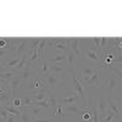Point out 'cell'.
<instances>
[{
	"instance_id": "cell-5",
	"label": "cell",
	"mask_w": 122,
	"mask_h": 122,
	"mask_svg": "<svg viewBox=\"0 0 122 122\" xmlns=\"http://www.w3.org/2000/svg\"><path fill=\"white\" fill-rule=\"evenodd\" d=\"M97 110H98V114H100V120L103 121L105 117H106V109H107V101L105 99L104 95H101L100 99L98 100V103H97Z\"/></svg>"
},
{
	"instance_id": "cell-35",
	"label": "cell",
	"mask_w": 122,
	"mask_h": 122,
	"mask_svg": "<svg viewBox=\"0 0 122 122\" xmlns=\"http://www.w3.org/2000/svg\"><path fill=\"white\" fill-rule=\"evenodd\" d=\"M0 71H1V72H4V71H6V68H5V66L1 64V61H0Z\"/></svg>"
},
{
	"instance_id": "cell-25",
	"label": "cell",
	"mask_w": 122,
	"mask_h": 122,
	"mask_svg": "<svg viewBox=\"0 0 122 122\" xmlns=\"http://www.w3.org/2000/svg\"><path fill=\"white\" fill-rule=\"evenodd\" d=\"M33 106H39V107H45V109H50V106L48 99L45 100H42V101H33Z\"/></svg>"
},
{
	"instance_id": "cell-29",
	"label": "cell",
	"mask_w": 122,
	"mask_h": 122,
	"mask_svg": "<svg viewBox=\"0 0 122 122\" xmlns=\"http://www.w3.org/2000/svg\"><path fill=\"white\" fill-rule=\"evenodd\" d=\"M21 105H22L21 98H14V99H12V106H15V107L20 109V107H21Z\"/></svg>"
},
{
	"instance_id": "cell-17",
	"label": "cell",
	"mask_w": 122,
	"mask_h": 122,
	"mask_svg": "<svg viewBox=\"0 0 122 122\" xmlns=\"http://www.w3.org/2000/svg\"><path fill=\"white\" fill-rule=\"evenodd\" d=\"M64 110L66 111V112H72V114H76V115H81V114H82V109H79L77 106V104L65 105L64 106Z\"/></svg>"
},
{
	"instance_id": "cell-9",
	"label": "cell",
	"mask_w": 122,
	"mask_h": 122,
	"mask_svg": "<svg viewBox=\"0 0 122 122\" xmlns=\"http://www.w3.org/2000/svg\"><path fill=\"white\" fill-rule=\"evenodd\" d=\"M79 95L78 94H73V95H71V97H67V98H60L57 101H59V104L61 106H65V105H72L75 103H77V101L79 100Z\"/></svg>"
},
{
	"instance_id": "cell-27",
	"label": "cell",
	"mask_w": 122,
	"mask_h": 122,
	"mask_svg": "<svg viewBox=\"0 0 122 122\" xmlns=\"http://www.w3.org/2000/svg\"><path fill=\"white\" fill-rule=\"evenodd\" d=\"M10 116V114L6 111V109L4 107V106H1L0 107V118H1L4 122H6V120H7V117Z\"/></svg>"
},
{
	"instance_id": "cell-20",
	"label": "cell",
	"mask_w": 122,
	"mask_h": 122,
	"mask_svg": "<svg viewBox=\"0 0 122 122\" xmlns=\"http://www.w3.org/2000/svg\"><path fill=\"white\" fill-rule=\"evenodd\" d=\"M21 59H22V57H15V59H11V60L6 61V64H5V68H6V71L14 68V67L20 62V61H21Z\"/></svg>"
},
{
	"instance_id": "cell-19",
	"label": "cell",
	"mask_w": 122,
	"mask_h": 122,
	"mask_svg": "<svg viewBox=\"0 0 122 122\" xmlns=\"http://www.w3.org/2000/svg\"><path fill=\"white\" fill-rule=\"evenodd\" d=\"M21 101H22L21 107H32L33 106V100H32L30 95H26V97L21 98Z\"/></svg>"
},
{
	"instance_id": "cell-10",
	"label": "cell",
	"mask_w": 122,
	"mask_h": 122,
	"mask_svg": "<svg viewBox=\"0 0 122 122\" xmlns=\"http://www.w3.org/2000/svg\"><path fill=\"white\" fill-rule=\"evenodd\" d=\"M100 73H101V68H97V71H95V73L92 76L87 82H84V83H82V86H83V88L84 87H87V88H90V87H93L98 81H99V78H100Z\"/></svg>"
},
{
	"instance_id": "cell-8",
	"label": "cell",
	"mask_w": 122,
	"mask_h": 122,
	"mask_svg": "<svg viewBox=\"0 0 122 122\" xmlns=\"http://www.w3.org/2000/svg\"><path fill=\"white\" fill-rule=\"evenodd\" d=\"M66 65H62L61 62H57V64H51V66L49 67V72L50 73H54L56 76H61L62 73L66 72Z\"/></svg>"
},
{
	"instance_id": "cell-34",
	"label": "cell",
	"mask_w": 122,
	"mask_h": 122,
	"mask_svg": "<svg viewBox=\"0 0 122 122\" xmlns=\"http://www.w3.org/2000/svg\"><path fill=\"white\" fill-rule=\"evenodd\" d=\"M17 118H18V117H16V116H14V115H10V116L7 117L6 122H16V121H17Z\"/></svg>"
},
{
	"instance_id": "cell-30",
	"label": "cell",
	"mask_w": 122,
	"mask_h": 122,
	"mask_svg": "<svg viewBox=\"0 0 122 122\" xmlns=\"http://www.w3.org/2000/svg\"><path fill=\"white\" fill-rule=\"evenodd\" d=\"M55 116L56 117H62L64 116V106H61L60 104H59V106L55 111Z\"/></svg>"
},
{
	"instance_id": "cell-16",
	"label": "cell",
	"mask_w": 122,
	"mask_h": 122,
	"mask_svg": "<svg viewBox=\"0 0 122 122\" xmlns=\"http://www.w3.org/2000/svg\"><path fill=\"white\" fill-rule=\"evenodd\" d=\"M40 38H33V39H29V44H28V55L33 53V50L38 49V45L40 44Z\"/></svg>"
},
{
	"instance_id": "cell-2",
	"label": "cell",
	"mask_w": 122,
	"mask_h": 122,
	"mask_svg": "<svg viewBox=\"0 0 122 122\" xmlns=\"http://www.w3.org/2000/svg\"><path fill=\"white\" fill-rule=\"evenodd\" d=\"M71 71V75H72V83H73V92L76 94L79 95V98L82 99L83 101V105L86 107V104H87V97H86V90L82 86V83L79 82V81L77 79L76 77V73H75V70H70Z\"/></svg>"
},
{
	"instance_id": "cell-31",
	"label": "cell",
	"mask_w": 122,
	"mask_h": 122,
	"mask_svg": "<svg viewBox=\"0 0 122 122\" xmlns=\"http://www.w3.org/2000/svg\"><path fill=\"white\" fill-rule=\"evenodd\" d=\"M114 117H115V114L112 112V111H111V112L109 114V116H106L103 121H101V122H111V121H112L114 120Z\"/></svg>"
},
{
	"instance_id": "cell-23",
	"label": "cell",
	"mask_w": 122,
	"mask_h": 122,
	"mask_svg": "<svg viewBox=\"0 0 122 122\" xmlns=\"http://www.w3.org/2000/svg\"><path fill=\"white\" fill-rule=\"evenodd\" d=\"M66 56H67V54H57L53 57L50 56V61H51V64H57V62H61V61H65Z\"/></svg>"
},
{
	"instance_id": "cell-13",
	"label": "cell",
	"mask_w": 122,
	"mask_h": 122,
	"mask_svg": "<svg viewBox=\"0 0 122 122\" xmlns=\"http://www.w3.org/2000/svg\"><path fill=\"white\" fill-rule=\"evenodd\" d=\"M84 56L88 59V60H93V61H99L100 60V56H99V53L94 49H86L84 50Z\"/></svg>"
},
{
	"instance_id": "cell-7",
	"label": "cell",
	"mask_w": 122,
	"mask_h": 122,
	"mask_svg": "<svg viewBox=\"0 0 122 122\" xmlns=\"http://www.w3.org/2000/svg\"><path fill=\"white\" fill-rule=\"evenodd\" d=\"M95 71H97V68L95 67H93V66H89V65H87V66H84L83 67V70H82V78H81V81L79 82L81 83H84V82H87V81L93 76L94 73H95Z\"/></svg>"
},
{
	"instance_id": "cell-12",
	"label": "cell",
	"mask_w": 122,
	"mask_h": 122,
	"mask_svg": "<svg viewBox=\"0 0 122 122\" xmlns=\"http://www.w3.org/2000/svg\"><path fill=\"white\" fill-rule=\"evenodd\" d=\"M22 83V81H21V77H20L18 75H16L14 78H12V81L10 82V88H11V94H12V99L15 98V95H16V88Z\"/></svg>"
},
{
	"instance_id": "cell-32",
	"label": "cell",
	"mask_w": 122,
	"mask_h": 122,
	"mask_svg": "<svg viewBox=\"0 0 122 122\" xmlns=\"http://www.w3.org/2000/svg\"><path fill=\"white\" fill-rule=\"evenodd\" d=\"M7 54H10V53L7 51L6 49H0V60L4 59V57H5V55H7Z\"/></svg>"
},
{
	"instance_id": "cell-21",
	"label": "cell",
	"mask_w": 122,
	"mask_h": 122,
	"mask_svg": "<svg viewBox=\"0 0 122 122\" xmlns=\"http://www.w3.org/2000/svg\"><path fill=\"white\" fill-rule=\"evenodd\" d=\"M66 61H67V66L70 67V70H73V61H75V54L73 51L70 49V51L67 53L66 56Z\"/></svg>"
},
{
	"instance_id": "cell-3",
	"label": "cell",
	"mask_w": 122,
	"mask_h": 122,
	"mask_svg": "<svg viewBox=\"0 0 122 122\" xmlns=\"http://www.w3.org/2000/svg\"><path fill=\"white\" fill-rule=\"evenodd\" d=\"M62 81H61V78L59 77V76H56V75H54V73H50V72H48L46 75H45V77H44V88L46 89V88H55V87H57Z\"/></svg>"
},
{
	"instance_id": "cell-26",
	"label": "cell",
	"mask_w": 122,
	"mask_h": 122,
	"mask_svg": "<svg viewBox=\"0 0 122 122\" xmlns=\"http://www.w3.org/2000/svg\"><path fill=\"white\" fill-rule=\"evenodd\" d=\"M20 120H21V122H32V118H30V115L28 111H21Z\"/></svg>"
},
{
	"instance_id": "cell-36",
	"label": "cell",
	"mask_w": 122,
	"mask_h": 122,
	"mask_svg": "<svg viewBox=\"0 0 122 122\" xmlns=\"http://www.w3.org/2000/svg\"><path fill=\"white\" fill-rule=\"evenodd\" d=\"M118 109H120V115H121V120H122V106H120V104H118Z\"/></svg>"
},
{
	"instance_id": "cell-1",
	"label": "cell",
	"mask_w": 122,
	"mask_h": 122,
	"mask_svg": "<svg viewBox=\"0 0 122 122\" xmlns=\"http://www.w3.org/2000/svg\"><path fill=\"white\" fill-rule=\"evenodd\" d=\"M121 83H122L121 78H118L116 73H114L111 70H109V72L104 77V83H103V88L106 92V94L109 95V99L114 100L116 90H120Z\"/></svg>"
},
{
	"instance_id": "cell-6",
	"label": "cell",
	"mask_w": 122,
	"mask_h": 122,
	"mask_svg": "<svg viewBox=\"0 0 122 122\" xmlns=\"http://www.w3.org/2000/svg\"><path fill=\"white\" fill-rule=\"evenodd\" d=\"M28 44H29V39L28 38H22L20 44L16 48V57H22L23 54L28 53Z\"/></svg>"
},
{
	"instance_id": "cell-22",
	"label": "cell",
	"mask_w": 122,
	"mask_h": 122,
	"mask_svg": "<svg viewBox=\"0 0 122 122\" xmlns=\"http://www.w3.org/2000/svg\"><path fill=\"white\" fill-rule=\"evenodd\" d=\"M5 109H6V111L10 114V115H14V116H16V117H20V115H21V110L20 109H17V107H15V106H4Z\"/></svg>"
},
{
	"instance_id": "cell-4",
	"label": "cell",
	"mask_w": 122,
	"mask_h": 122,
	"mask_svg": "<svg viewBox=\"0 0 122 122\" xmlns=\"http://www.w3.org/2000/svg\"><path fill=\"white\" fill-rule=\"evenodd\" d=\"M79 43H81L79 38H67V46L72 50L73 54L78 57L82 56V50L79 48Z\"/></svg>"
},
{
	"instance_id": "cell-33",
	"label": "cell",
	"mask_w": 122,
	"mask_h": 122,
	"mask_svg": "<svg viewBox=\"0 0 122 122\" xmlns=\"http://www.w3.org/2000/svg\"><path fill=\"white\" fill-rule=\"evenodd\" d=\"M32 122H53V121H51V120H46V118L40 117V118H34V120H32Z\"/></svg>"
},
{
	"instance_id": "cell-24",
	"label": "cell",
	"mask_w": 122,
	"mask_h": 122,
	"mask_svg": "<svg viewBox=\"0 0 122 122\" xmlns=\"http://www.w3.org/2000/svg\"><path fill=\"white\" fill-rule=\"evenodd\" d=\"M48 101H49L50 106L54 109V111H56V109H57V106H59V101H57L56 97H55L54 94H50L49 98H48Z\"/></svg>"
},
{
	"instance_id": "cell-18",
	"label": "cell",
	"mask_w": 122,
	"mask_h": 122,
	"mask_svg": "<svg viewBox=\"0 0 122 122\" xmlns=\"http://www.w3.org/2000/svg\"><path fill=\"white\" fill-rule=\"evenodd\" d=\"M17 73H15V72H12V71H4V72H1L0 73V79H3V81H7V82H11L12 81V78L16 76Z\"/></svg>"
},
{
	"instance_id": "cell-37",
	"label": "cell",
	"mask_w": 122,
	"mask_h": 122,
	"mask_svg": "<svg viewBox=\"0 0 122 122\" xmlns=\"http://www.w3.org/2000/svg\"><path fill=\"white\" fill-rule=\"evenodd\" d=\"M0 107H1V106H0Z\"/></svg>"
},
{
	"instance_id": "cell-14",
	"label": "cell",
	"mask_w": 122,
	"mask_h": 122,
	"mask_svg": "<svg viewBox=\"0 0 122 122\" xmlns=\"http://www.w3.org/2000/svg\"><path fill=\"white\" fill-rule=\"evenodd\" d=\"M43 107H39V106H32L29 107V115H30V118L34 120V118H40L43 115Z\"/></svg>"
},
{
	"instance_id": "cell-28",
	"label": "cell",
	"mask_w": 122,
	"mask_h": 122,
	"mask_svg": "<svg viewBox=\"0 0 122 122\" xmlns=\"http://www.w3.org/2000/svg\"><path fill=\"white\" fill-rule=\"evenodd\" d=\"M92 42L94 43V45L97 48V51L101 54V50H100V38H97V37L95 38H92Z\"/></svg>"
},
{
	"instance_id": "cell-11",
	"label": "cell",
	"mask_w": 122,
	"mask_h": 122,
	"mask_svg": "<svg viewBox=\"0 0 122 122\" xmlns=\"http://www.w3.org/2000/svg\"><path fill=\"white\" fill-rule=\"evenodd\" d=\"M118 104H120V99L117 100V103H115V101H114L112 99H109V101H107V107L112 110V112L115 114V117H117L118 120H121V115H120Z\"/></svg>"
},
{
	"instance_id": "cell-15",
	"label": "cell",
	"mask_w": 122,
	"mask_h": 122,
	"mask_svg": "<svg viewBox=\"0 0 122 122\" xmlns=\"http://www.w3.org/2000/svg\"><path fill=\"white\" fill-rule=\"evenodd\" d=\"M46 99V89L45 88H40L38 90V93L32 95V100L33 101H42Z\"/></svg>"
}]
</instances>
